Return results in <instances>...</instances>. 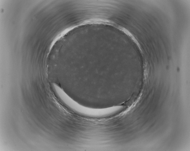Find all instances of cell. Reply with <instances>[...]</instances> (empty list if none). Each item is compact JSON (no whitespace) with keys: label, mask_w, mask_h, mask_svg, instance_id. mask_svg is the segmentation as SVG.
Listing matches in <instances>:
<instances>
[{"label":"cell","mask_w":190,"mask_h":151,"mask_svg":"<svg viewBox=\"0 0 190 151\" xmlns=\"http://www.w3.org/2000/svg\"><path fill=\"white\" fill-rule=\"evenodd\" d=\"M58 97L71 110L80 114L96 117L98 114L97 109L87 108L81 105L70 97L63 91L60 92Z\"/></svg>","instance_id":"6da1fadb"}]
</instances>
